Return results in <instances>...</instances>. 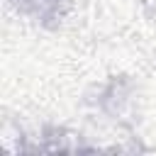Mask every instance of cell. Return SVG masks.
<instances>
[{
    "label": "cell",
    "mask_w": 156,
    "mask_h": 156,
    "mask_svg": "<svg viewBox=\"0 0 156 156\" xmlns=\"http://www.w3.org/2000/svg\"><path fill=\"white\" fill-rule=\"evenodd\" d=\"M141 5H146V7H151V5H156V0H139Z\"/></svg>",
    "instance_id": "obj_1"
}]
</instances>
